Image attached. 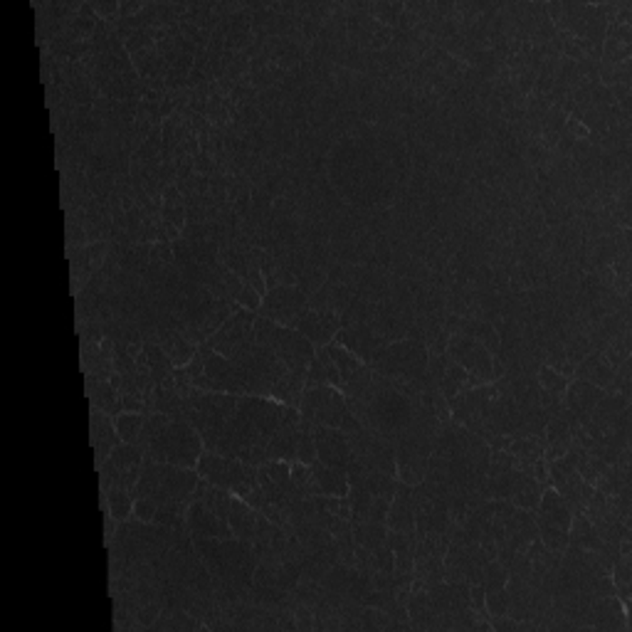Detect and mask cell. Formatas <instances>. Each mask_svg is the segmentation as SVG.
Segmentation results:
<instances>
[{"label":"cell","mask_w":632,"mask_h":632,"mask_svg":"<svg viewBox=\"0 0 632 632\" xmlns=\"http://www.w3.org/2000/svg\"><path fill=\"white\" fill-rule=\"evenodd\" d=\"M203 450H206L203 437L188 420H171L168 427L148 443L146 457H151L154 462H168L176 467L196 470Z\"/></svg>","instance_id":"1"},{"label":"cell","mask_w":632,"mask_h":632,"mask_svg":"<svg viewBox=\"0 0 632 632\" xmlns=\"http://www.w3.org/2000/svg\"><path fill=\"white\" fill-rule=\"evenodd\" d=\"M427 359H430V353L423 341L397 339L380 351L370 369L393 383H417V380H423L425 370H427Z\"/></svg>","instance_id":"2"},{"label":"cell","mask_w":632,"mask_h":632,"mask_svg":"<svg viewBox=\"0 0 632 632\" xmlns=\"http://www.w3.org/2000/svg\"><path fill=\"white\" fill-rule=\"evenodd\" d=\"M196 472L200 474V479H206L220 489H227L230 494L240 499L247 497L257 487V467H250L237 457H225L217 452L203 450Z\"/></svg>","instance_id":"3"},{"label":"cell","mask_w":632,"mask_h":632,"mask_svg":"<svg viewBox=\"0 0 632 632\" xmlns=\"http://www.w3.org/2000/svg\"><path fill=\"white\" fill-rule=\"evenodd\" d=\"M200 351L206 356V369L200 378L193 380V388L230 393V396H250V378L240 363L215 353L208 343H200Z\"/></svg>","instance_id":"4"},{"label":"cell","mask_w":632,"mask_h":632,"mask_svg":"<svg viewBox=\"0 0 632 632\" xmlns=\"http://www.w3.org/2000/svg\"><path fill=\"white\" fill-rule=\"evenodd\" d=\"M299 416L314 427H341L343 417L349 416V403L341 388L334 386H311L304 388L299 400Z\"/></svg>","instance_id":"5"},{"label":"cell","mask_w":632,"mask_h":632,"mask_svg":"<svg viewBox=\"0 0 632 632\" xmlns=\"http://www.w3.org/2000/svg\"><path fill=\"white\" fill-rule=\"evenodd\" d=\"M447 356L452 361L460 363L462 369L467 370V388L474 386H484V383H494V353H489L479 341H474L472 336L464 334H450L447 339Z\"/></svg>","instance_id":"6"},{"label":"cell","mask_w":632,"mask_h":632,"mask_svg":"<svg viewBox=\"0 0 632 632\" xmlns=\"http://www.w3.org/2000/svg\"><path fill=\"white\" fill-rule=\"evenodd\" d=\"M254 316H257L254 311L240 307L227 316L225 324L220 326L206 343L220 356L237 361L254 346Z\"/></svg>","instance_id":"7"},{"label":"cell","mask_w":632,"mask_h":632,"mask_svg":"<svg viewBox=\"0 0 632 632\" xmlns=\"http://www.w3.org/2000/svg\"><path fill=\"white\" fill-rule=\"evenodd\" d=\"M309 309V297L299 290L297 284H277L270 287L267 294L263 297V307L257 314L270 319L274 324L294 329L299 321V316Z\"/></svg>","instance_id":"8"},{"label":"cell","mask_w":632,"mask_h":632,"mask_svg":"<svg viewBox=\"0 0 632 632\" xmlns=\"http://www.w3.org/2000/svg\"><path fill=\"white\" fill-rule=\"evenodd\" d=\"M237 417H243L244 423L250 425L253 430L270 440L272 435L277 433L284 423L287 416V406L274 400V397L263 396H237Z\"/></svg>","instance_id":"9"},{"label":"cell","mask_w":632,"mask_h":632,"mask_svg":"<svg viewBox=\"0 0 632 632\" xmlns=\"http://www.w3.org/2000/svg\"><path fill=\"white\" fill-rule=\"evenodd\" d=\"M334 341L339 343V346H343L346 351H351L356 359H361L366 366H373L376 359L380 356V351L390 343L386 336H380L378 331L369 324L341 326Z\"/></svg>","instance_id":"10"},{"label":"cell","mask_w":632,"mask_h":632,"mask_svg":"<svg viewBox=\"0 0 632 632\" xmlns=\"http://www.w3.org/2000/svg\"><path fill=\"white\" fill-rule=\"evenodd\" d=\"M314 443H316V460L326 467L349 472L353 462V450L349 435L341 427H314Z\"/></svg>","instance_id":"11"},{"label":"cell","mask_w":632,"mask_h":632,"mask_svg":"<svg viewBox=\"0 0 632 632\" xmlns=\"http://www.w3.org/2000/svg\"><path fill=\"white\" fill-rule=\"evenodd\" d=\"M270 351L284 363L287 370H307L309 363L314 361L316 346L309 341L307 336H302L297 329L282 326L280 334L270 346Z\"/></svg>","instance_id":"12"},{"label":"cell","mask_w":632,"mask_h":632,"mask_svg":"<svg viewBox=\"0 0 632 632\" xmlns=\"http://www.w3.org/2000/svg\"><path fill=\"white\" fill-rule=\"evenodd\" d=\"M299 334L307 336L316 349H324L334 341L339 329H341V314L334 309H307L297 321Z\"/></svg>","instance_id":"13"},{"label":"cell","mask_w":632,"mask_h":632,"mask_svg":"<svg viewBox=\"0 0 632 632\" xmlns=\"http://www.w3.org/2000/svg\"><path fill=\"white\" fill-rule=\"evenodd\" d=\"M186 529L190 536H206V539H230L233 536V529L225 519H220L200 499H190L188 509H186Z\"/></svg>","instance_id":"14"},{"label":"cell","mask_w":632,"mask_h":632,"mask_svg":"<svg viewBox=\"0 0 632 632\" xmlns=\"http://www.w3.org/2000/svg\"><path fill=\"white\" fill-rule=\"evenodd\" d=\"M603 393L606 390L598 388L593 383H588V380L573 378L569 380L566 393H563V407L579 420V425H583L588 420V416L593 413V407L598 406V400L603 397Z\"/></svg>","instance_id":"15"},{"label":"cell","mask_w":632,"mask_h":632,"mask_svg":"<svg viewBox=\"0 0 632 632\" xmlns=\"http://www.w3.org/2000/svg\"><path fill=\"white\" fill-rule=\"evenodd\" d=\"M161 467V487L168 492V497L190 504V499L196 494V487L200 484V474L190 467H176L168 462H158Z\"/></svg>","instance_id":"16"},{"label":"cell","mask_w":632,"mask_h":632,"mask_svg":"<svg viewBox=\"0 0 632 632\" xmlns=\"http://www.w3.org/2000/svg\"><path fill=\"white\" fill-rule=\"evenodd\" d=\"M388 531H400L416 536V504H413V487L397 482L396 494L390 502L388 516H386Z\"/></svg>","instance_id":"17"},{"label":"cell","mask_w":632,"mask_h":632,"mask_svg":"<svg viewBox=\"0 0 632 632\" xmlns=\"http://www.w3.org/2000/svg\"><path fill=\"white\" fill-rule=\"evenodd\" d=\"M90 433H91V447H94V457H97V467L109 460L111 450L121 443L117 427H114V417L101 413L100 407H91L90 417Z\"/></svg>","instance_id":"18"},{"label":"cell","mask_w":632,"mask_h":632,"mask_svg":"<svg viewBox=\"0 0 632 632\" xmlns=\"http://www.w3.org/2000/svg\"><path fill=\"white\" fill-rule=\"evenodd\" d=\"M158 346L163 349V353L171 359V363L176 369H183L193 361V356L198 353V346L193 341H188L186 336L178 331V329H168V326H158Z\"/></svg>","instance_id":"19"},{"label":"cell","mask_w":632,"mask_h":632,"mask_svg":"<svg viewBox=\"0 0 632 632\" xmlns=\"http://www.w3.org/2000/svg\"><path fill=\"white\" fill-rule=\"evenodd\" d=\"M613 376H615V369L606 361L603 351H596V349L588 353L586 359H583V361L576 366V370H573V378L588 380V383H593V386H598V388H603V390L613 383Z\"/></svg>","instance_id":"20"},{"label":"cell","mask_w":632,"mask_h":632,"mask_svg":"<svg viewBox=\"0 0 632 632\" xmlns=\"http://www.w3.org/2000/svg\"><path fill=\"white\" fill-rule=\"evenodd\" d=\"M87 397H90L91 407H100L101 413L107 416H119L124 413V403H121V393L114 388L111 380H97L87 376Z\"/></svg>","instance_id":"21"},{"label":"cell","mask_w":632,"mask_h":632,"mask_svg":"<svg viewBox=\"0 0 632 632\" xmlns=\"http://www.w3.org/2000/svg\"><path fill=\"white\" fill-rule=\"evenodd\" d=\"M227 524L233 529V536H235V539L253 543L254 526H257V509H253L244 499L233 494V499H230V512H227Z\"/></svg>","instance_id":"22"},{"label":"cell","mask_w":632,"mask_h":632,"mask_svg":"<svg viewBox=\"0 0 632 632\" xmlns=\"http://www.w3.org/2000/svg\"><path fill=\"white\" fill-rule=\"evenodd\" d=\"M536 514H541L543 519H549L551 524L560 526V529H566V531H569L570 522H573V509H570L569 502L560 497L553 487H543L541 502H539Z\"/></svg>","instance_id":"23"},{"label":"cell","mask_w":632,"mask_h":632,"mask_svg":"<svg viewBox=\"0 0 632 632\" xmlns=\"http://www.w3.org/2000/svg\"><path fill=\"white\" fill-rule=\"evenodd\" d=\"M311 386H334V388H341V373L336 369L334 359L326 351V346L324 349H316L314 361L309 363L307 388H311Z\"/></svg>","instance_id":"24"},{"label":"cell","mask_w":632,"mask_h":632,"mask_svg":"<svg viewBox=\"0 0 632 632\" xmlns=\"http://www.w3.org/2000/svg\"><path fill=\"white\" fill-rule=\"evenodd\" d=\"M311 477H314L316 487L324 497H346L349 494V472L326 467V464L316 460L311 464Z\"/></svg>","instance_id":"25"},{"label":"cell","mask_w":632,"mask_h":632,"mask_svg":"<svg viewBox=\"0 0 632 632\" xmlns=\"http://www.w3.org/2000/svg\"><path fill=\"white\" fill-rule=\"evenodd\" d=\"M569 543L579 546V549H586V551L596 553L600 551V546H603V536L598 533V529L590 524V519H588L583 512H576L569 529Z\"/></svg>","instance_id":"26"},{"label":"cell","mask_w":632,"mask_h":632,"mask_svg":"<svg viewBox=\"0 0 632 632\" xmlns=\"http://www.w3.org/2000/svg\"><path fill=\"white\" fill-rule=\"evenodd\" d=\"M104 494H107V509H104V512H109V514L114 516L117 524L129 522V519L134 516V494H131V492H127V489L121 487H109Z\"/></svg>","instance_id":"27"},{"label":"cell","mask_w":632,"mask_h":632,"mask_svg":"<svg viewBox=\"0 0 632 632\" xmlns=\"http://www.w3.org/2000/svg\"><path fill=\"white\" fill-rule=\"evenodd\" d=\"M536 514V512H533ZM536 529H539V541L553 553H563L569 546V531L560 526L551 524L549 519H543L541 514H536Z\"/></svg>","instance_id":"28"},{"label":"cell","mask_w":632,"mask_h":632,"mask_svg":"<svg viewBox=\"0 0 632 632\" xmlns=\"http://www.w3.org/2000/svg\"><path fill=\"white\" fill-rule=\"evenodd\" d=\"M326 351H329V356L334 359L336 369H339V373H341V386L343 383H349L359 370L366 369V363H363L361 359H356L351 351H346V349L339 346L336 341L329 343V346H326Z\"/></svg>","instance_id":"29"},{"label":"cell","mask_w":632,"mask_h":632,"mask_svg":"<svg viewBox=\"0 0 632 632\" xmlns=\"http://www.w3.org/2000/svg\"><path fill=\"white\" fill-rule=\"evenodd\" d=\"M351 533H353V543H356V546H366L369 551H376L378 546L386 543L388 526L373 524V522H361V524H353Z\"/></svg>","instance_id":"30"},{"label":"cell","mask_w":632,"mask_h":632,"mask_svg":"<svg viewBox=\"0 0 632 632\" xmlns=\"http://www.w3.org/2000/svg\"><path fill=\"white\" fill-rule=\"evenodd\" d=\"M144 417H146V413H129V410H124V413L114 416V427H117L121 443L139 445V437H141V427H144Z\"/></svg>","instance_id":"31"},{"label":"cell","mask_w":632,"mask_h":632,"mask_svg":"<svg viewBox=\"0 0 632 632\" xmlns=\"http://www.w3.org/2000/svg\"><path fill=\"white\" fill-rule=\"evenodd\" d=\"M403 8L406 3H396V0H376V3H369V15L376 18L380 25L396 27L397 18L403 15Z\"/></svg>","instance_id":"32"},{"label":"cell","mask_w":632,"mask_h":632,"mask_svg":"<svg viewBox=\"0 0 632 632\" xmlns=\"http://www.w3.org/2000/svg\"><path fill=\"white\" fill-rule=\"evenodd\" d=\"M536 383L541 386V390H549V393H556V396H563L566 393V386H569V378L556 370L549 363H541L539 370H536Z\"/></svg>","instance_id":"33"},{"label":"cell","mask_w":632,"mask_h":632,"mask_svg":"<svg viewBox=\"0 0 632 632\" xmlns=\"http://www.w3.org/2000/svg\"><path fill=\"white\" fill-rule=\"evenodd\" d=\"M326 267H319V264H307L304 270L299 272V277H297V287L307 297H311V294H316V292L321 290L326 284Z\"/></svg>","instance_id":"34"},{"label":"cell","mask_w":632,"mask_h":632,"mask_svg":"<svg viewBox=\"0 0 632 632\" xmlns=\"http://www.w3.org/2000/svg\"><path fill=\"white\" fill-rule=\"evenodd\" d=\"M506 580H509V570H506L497 559L487 560V566H484V570H482V586H484V593L504 590Z\"/></svg>","instance_id":"35"},{"label":"cell","mask_w":632,"mask_h":632,"mask_svg":"<svg viewBox=\"0 0 632 632\" xmlns=\"http://www.w3.org/2000/svg\"><path fill=\"white\" fill-rule=\"evenodd\" d=\"M630 351H632V334H623V336H615L613 341H608V346L603 349V356H606V361L610 363L613 369H618L625 359H630Z\"/></svg>","instance_id":"36"},{"label":"cell","mask_w":632,"mask_h":632,"mask_svg":"<svg viewBox=\"0 0 632 632\" xmlns=\"http://www.w3.org/2000/svg\"><path fill=\"white\" fill-rule=\"evenodd\" d=\"M156 512H158V504H156L154 499H148V497H136L134 499V519L136 522L154 524Z\"/></svg>","instance_id":"37"},{"label":"cell","mask_w":632,"mask_h":632,"mask_svg":"<svg viewBox=\"0 0 632 632\" xmlns=\"http://www.w3.org/2000/svg\"><path fill=\"white\" fill-rule=\"evenodd\" d=\"M484 603H487L489 615H509V596H506V590L484 593Z\"/></svg>","instance_id":"38"},{"label":"cell","mask_w":632,"mask_h":632,"mask_svg":"<svg viewBox=\"0 0 632 632\" xmlns=\"http://www.w3.org/2000/svg\"><path fill=\"white\" fill-rule=\"evenodd\" d=\"M235 302H237V307L247 309V311H254V314H257V311H260V307H263V297H260V294H257V292H254L250 284H244L243 292L237 294Z\"/></svg>","instance_id":"39"},{"label":"cell","mask_w":632,"mask_h":632,"mask_svg":"<svg viewBox=\"0 0 632 632\" xmlns=\"http://www.w3.org/2000/svg\"><path fill=\"white\" fill-rule=\"evenodd\" d=\"M244 284H250L260 297H264L267 294V280H264V274L260 267H250V272L244 274Z\"/></svg>","instance_id":"40"},{"label":"cell","mask_w":632,"mask_h":632,"mask_svg":"<svg viewBox=\"0 0 632 632\" xmlns=\"http://www.w3.org/2000/svg\"><path fill=\"white\" fill-rule=\"evenodd\" d=\"M91 8H94V15L100 20H111L119 13V3L117 0H94Z\"/></svg>","instance_id":"41"}]
</instances>
